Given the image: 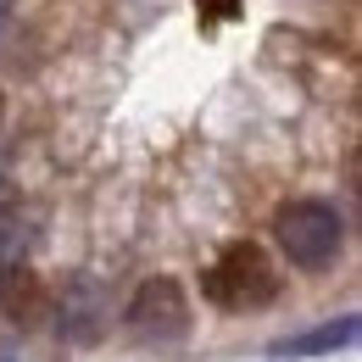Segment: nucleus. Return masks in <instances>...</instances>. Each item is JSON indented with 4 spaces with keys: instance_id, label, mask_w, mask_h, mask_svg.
<instances>
[{
    "instance_id": "nucleus-1",
    "label": "nucleus",
    "mask_w": 362,
    "mask_h": 362,
    "mask_svg": "<svg viewBox=\"0 0 362 362\" xmlns=\"http://www.w3.org/2000/svg\"><path fill=\"white\" fill-rule=\"evenodd\" d=\"M273 245L296 273H329L346 257V212L323 195H296L273 212Z\"/></svg>"
},
{
    "instance_id": "nucleus-2",
    "label": "nucleus",
    "mask_w": 362,
    "mask_h": 362,
    "mask_svg": "<svg viewBox=\"0 0 362 362\" xmlns=\"http://www.w3.org/2000/svg\"><path fill=\"white\" fill-rule=\"evenodd\" d=\"M201 290L223 313H262L279 301V273L262 245H228L212 268L201 273Z\"/></svg>"
},
{
    "instance_id": "nucleus-3",
    "label": "nucleus",
    "mask_w": 362,
    "mask_h": 362,
    "mask_svg": "<svg viewBox=\"0 0 362 362\" xmlns=\"http://www.w3.org/2000/svg\"><path fill=\"white\" fill-rule=\"evenodd\" d=\"M123 323L134 329L139 340H156V346L184 340L189 323H195V307H189L184 279H173V273H151V279H139V290L129 296V307H123Z\"/></svg>"
},
{
    "instance_id": "nucleus-4",
    "label": "nucleus",
    "mask_w": 362,
    "mask_h": 362,
    "mask_svg": "<svg viewBox=\"0 0 362 362\" xmlns=\"http://www.w3.org/2000/svg\"><path fill=\"white\" fill-rule=\"evenodd\" d=\"M50 317H56V334L67 346H100L112 329V301L95 279H67L62 296L50 301Z\"/></svg>"
},
{
    "instance_id": "nucleus-5",
    "label": "nucleus",
    "mask_w": 362,
    "mask_h": 362,
    "mask_svg": "<svg viewBox=\"0 0 362 362\" xmlns=\"http://www.w3.org/2000/svg\"><path fill=\"white\" fill-rule=\"evenodd\" d=\"M357 313H340V317H323L313 329H296V334H279L268 346L273 362H307V357H334L346 346H357Z\"/></svg>"
},
{
    "instance_id": "nucleus-6",
    "label": "nucleus",
    "mask_w": 362,
    "mask_h": 362,
    "mask_svg": "<svg viewBox=\"0 0 362 362\" xmlns=\"http://www.w3.org/2000/svg\"><path fill=\"white\" fill-rule=\"evenodd\" d=\"M0 313L17 329H34L50 317V290L40 284V273L23 262H0Z\"/></svg>"
},
{
    "instance_id": "nucleus-7",
    "label": "nucleus",
    "mask_w": 362,
    "mask_h": 362,
    "mask_svg": "<svg viewBox=\"0 0 362 362\" xmlns=\"http://www.w3.org/2000/svg\"><path fill=\"white\" fill-rule=\"evenodd\" d=\"M0 123H6V90H0Z\"/></svg>"
}]
</instances>
